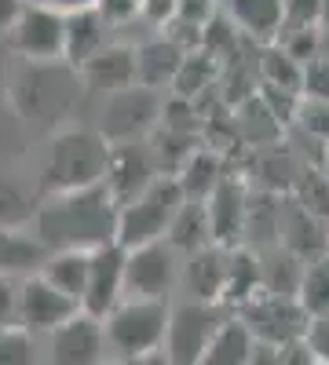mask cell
Here are the masks:
<instances>
[{
	"instance_id": "41",
	"label": "cell",
	"mask_w": 329,
	"mask_h": 365,
	"mask_svg": "<svg viewBox=\"0 0 329 365\" xmlns=\"http://www.w3.org/2000/svg\"><path fill=\"white\" fill-rule=\"evenodd\" d=\"M136 365H168V358H165V354H151V358H143V361H136Z\"/></svg>"
},
{
	"instance_id": "13",
	"label": "cell",
	"mask_w": 329,
	"mask_h": 365,
	"mask_svg": "<svg viewBox=\"0 0 329 365\" xmlns=\"http://www.w3.org/2000/svg\"><path fill=\"white\" fill-rule=\"evenodd\" d=\"M48 365H106V329L92 314H77L48 336Z\"/></svg>"
},
{
	"instance_id": "15",
	"label": "cell",
	"mask_w": 329,
	"mask_h": 365,
	"mask_svg": "<svg viewBox=\"0 0 329 365\" xmlns=\"http://www.w3.org/2000/svg\"><path fill=\"white\" fill-rule=\"evenodd\" d=\"M249 205H253V197L246 194V187H242L238 179L223 175V179L216 182V190L205 197L213 245H231V241L249 227Z\"/></svg>"
},
{
	"instance_id": "2",
	"label": "cell",
	"mask_w": 329,
	"mask_h": 365,
	"mask_svg": "<svg viewBox=\"0 0 329 365\" xmlns=\"http://www.w3.org/2000/svg\"><path fill=\"white\" fill-rule=\"evenodd\" d=\"M81 73L70 63H19L8 81L11 106L29 128L59 125L81 99Z\"/></svg>"
},
{
	"instance_id": "37",
	"label": "cell",
	"mask_w": 329,
	"mask_h": 365,
	"mask_svg": "<svg viewBox=\"0 0 329 365\" xmlns=\"http://www.w3.org/2000/svg\"><path fill=\"white\" fill-rule=\"evenodd\" d=\"M304 347L311 351L315 361L329 365V318H318V322L308 325V332H304Z\"/></svg>"
},
{
	"instance_id": "9",
	"label": "cell",
	"mask_w": 329,
	"mask_h": 365,
	"mask_svg": "<svg viewBox=\"0 0 329 365\" xmlns=\"http://www.w3.org/2000/svg\"><path fill=\"white\" fill-rule=\"evenodd\" d=\"M242 325L253 332V340L260 347H289L300 344L308 332V314L300 311V303L289 296H256L242 307Z\"/></svg>"
},
{
	"instance_id": "17",
	"label": "cell",
	"mask_w": 329,
	"mask_h": 365,
	"mask_svg": "<svg viewBox=\"0 0 329 365\" xmlns=\"http://www.w3.org/2000/svg\"><path fill=\"white\" fill-rule=\"evenodd\" d=\"M183 63H187L183 44H176L172 37H158L151 44L136 48V84L154 88V91L165 84H176Z\"/></svg>"
},
{
	"instance_id": "29",
	"label": "cell",
	"mask_w": 329,
	"mask_h": 365,
	"mask_svg": "<svg viewBox=\"0 0 329 365\" xmlns=\"http://www.w3.org/2000/svg\"><path fill=\"white\" fill-rule=\"evenodd\" d=\"M296 205L308 208L318 220L329 216V182H325L322 172H304L300 179H296Z\"/></svg>"
},
{
	"instance_id": "33",
	"label": "cell",
	"mask_w": 329,
	"mask_h": 365,
	"mask_svg": "<svg viewBox=\"0 0 329 365\" xmlns=\"http://www.w3.org/2000/svg\"><path fill=\"white\" fill-rule=\"evenodd\" d=\"M304 99H322L329 103V63H322V58H311V63L304 66Z\"/></svg>"
},
{
	"instance_id": "43",
	"label": "cell",
	"mask_w": 329,
	"mask_h": 365,
	"mask_svg": "<svg viewBox=\"0 0 329 365\" xmlns=\"http://www.w3.org/2000/svg\"><path fill=\"white\" fill-rule=\"evenodd\" d=\"M106 365H128V361H106Z\"/></svg>"
},
{
	"instance_id": "27",
	"label": "cell",
	"mask_w": 329,
	"mask_h": 365,
	"mask_svg": "<svg viewBox=\"0 0 329 365\" xmlns=\"http://www.w3.org/2000/svg\"><path fill=\"white\" fill-rule=\"evenodd\" d=\"M220 179H223V168H220L216 154H205V150H194V154L183 161V168H179V175H176V182L183 187L187 201H205L216 190Z\"/></svg>"
},
{
	"instance_id": "10",
	"label": "cell",
	"mask_w": 329,
	"mask_h": 365,
	"mask_svg": "<svg viewBox=\"0 0 329 365\" xmlns=\"http://www.w3.org/2000/svg\"><path fill=\"white\" fill-rule=\"evenodd\" d=\"M77 314V303L51 289L41 274H26L19 282V329H26L29 336H51L59 325H66Z\"/></svg>"
},
{
	"instance_id": "38",
	"label": "cell",
	"mask_w": 329,
	"mask_h": 365,
	"mask_svg": "<svg viewBox=\"0 0 329 365\" xmlns=\"http://www.w3.org/2000/svg\"><path fill=\"white\" fill-rule=\"evenodd\" d=\"M176 4L179 0H143L139 4V15L154 26H165V22H176Z\"/></svg>"
},
{
	"instance_id": "34",
	"label": "cell",
	"mask_w": 329,
	"mask_h": 365,
	"mask_svg": "<svg viewBox=\"0 0 329 365\" xmlns=\"http://www.w3.org/2000/svg\"><path fill=\"white\" fill-rule=\"evenodd\" d=\"M19 329V278L0 274V332Z\"/></svg>"
},
{
	"instance_id": "26",
	"label": "cell",
	"mask_w": 329,
	"mask_h": 365,
	"mask_svg": "<svg viewBox=\"0 0 329 365\" xmlns=\"http://www.w3.org/2000/svg\"><path fill=\"white\" fill-rule=\"evenodd\" d=\"M296 303H300V311L308 314V322L329 318V256H318V259L304 263Z\"/></svg>"
},
{
	"instance_id": "30",
	"label": "cell",
	"mask_w": 329,
	"mask_h": 365,
	"mask_svg": "<svg viewBox=\"0 0 329 365\" xmlns=\"http://www.w3.org/2000/svg\"><path fill=\"white\" fill-rule=\"evenodd\" d=\"M293 120L300 125L304 135H311V139L329 146V103H322V99H296Z\"/></svg>"
},
{
	"instance_id": "18",
	"label": "cell",
	"mask_w": 329,
	"mask_h": 365,
	"mask_svg": "<svg viewBox=\"0 0 329 365\" xmlns=\"http://www.w3.org/2000/svg\"><path fill=\"white\" fill-rule=\"evenodd\" d=\"M106 22L96 8H81V11H70L66 15V63L74 70H81L92 55H99L106 48Z\"/></svg>"
},
{
	"instance_id": "19",
	"label": "cell",
	"mask_w": 329,
	"mask_h": 365,
	"mask_svg": "<svg viewBox=\"0 0 329 365\" xmlns=\"http://www.w3.org/2000/svg\"><path fill=\"white\" fill-rule=\"evenodd\" d=\"M227 15L242 34L271 41L285 26V0H227Z\"/></svg>"
},
{
	"instance_id": "14",
	"label": "cell",
	"mask_w": 329,
	"mask_h": 365,
	"mask_svg": "<svg viewBox=\"0 0 329 365\" xmlns=\"http://www.w3.org/2000/svg\"><path fill=\"white\" fill-rule=\"evenodd\" d=\"M158 179L151 158H146V150L139 143H125V146H113L110 154V168H106V182L103 187L110 190L113 205L125 208L128 201H136L151 182Z\"/></svg>"
},
{
	"instance_id": "3",
	"label": "cell",
	"mask_w": 329,
	"mask_h": 365,
	"mask_svg": "<svg viewBox=\"0 0 329 365\" xmlns=\"http://www.w3.org/2000/svg\"><path fill=\"white\" fill-rule=\"evenodd\" d=\"M113 146L99 135V128H63L48 143V158L41 168V194L59 197V194H77L88 187L106 182Z\"/></svg>"
},
{
	"instance_id": "6",
	"label": "cell",
	"mask_w": 329,
	"mask_h": 365,
	"mask_svg": "<svg viewBox=\"0 0 329 365\" xmlns=\"http://www.w3.org/2000/svg\"><path fill=\"white\" fill-rule=\"evenodd\" d=\"M223 322H227L223 303H205V299L179 303L168 314V336H165L161 354L168 358V365H201L208 344L216 340Z\"/></svg>"
},
{
	"instance_id": "42",
	"label": "cell",
	"mask_w": 329,
	"mask_h": 365,
	"mask_svg": "<svg viewBox=\"0 0 329 365\" xmlns=\"http://www.w3.org/2000/svg\"><path fill=\"white\" fill-rule=\"evenodd\" d=\"M322 175H325V182H329V146H325V158H322Z\"/></svg>"
},
{
	"instance_id": "16",
	"label": "cell",
	"mask_w": 329,
	"mask_h": 365,
	"mask_svg": "<svg viewBox=\"0 0 329 365\" xmlns=\"http://www.w3.org/2000/svg\"><path fill=\"white\" fill-rule=\"evenodd\" d=\"M84 91L92 96H113L121 88L136 84V48L125 44H106L99 55H92L88 63L77 70Z\"/></svg>"
},
{
	"instance_id": "5",
	"label": "cell",
	"mask_w": 329,
	"mask_h": 365,
	"mask_svg": "<svg viewBox=\"0 0 329 365\" xmlns=\"http://www.w3.org/2000/svg\"><path fill=\"white\" fill-rule=\"evenodd\" d=\"M183 201L187 197H183V187L176 182V175H158L136 201L117 208V245L132 252V249L165 241Z\"/></svg>"
},
{
	"instance_id": "28",
	"label": "cell",
	"mask_w": 329,
	"mask_h": 365,
	"mask_svg": "<svg viewBox=\"0 0 329 365\" xmlns=\"http://www.w3.org/2000/svg\"><path fill=\"white\" fill-rule=\"evenodd\" d=\"M34 216H37L34 197L0 175V230H22L26 223H34Z\"/></svg>"
},
{
	"instance_id": "8",
	"label": "cell",
	"mask_w": 329,
	"mask_h": 365,
	"mask_svg": "<svg viewBox=\"0 0 329 365\" xmlns=\"http://www.w3.org/2000/svg\"><path fill=\"white\" fill-rule=\"evenodd\" d=\"M8 44L22 63H66V15L55 8L26 4L8 34Z\"/></svg>"
},
{
	"instance_id": "32",
	"label": "cell",
	"mask_w": 329,
	"mask_h": 365,
	"mask_svg": "<svg viewBox=\"0 0 329 365\" xmlns=\"http://www.w3.org/2000/svg\"><path fill=\"white\" fill-rule=\"evenodd\" d=\"M216 15V0H179L176 4V22L191 26V29H205Z\"/></svg>"
},
{
	"instance_id": "1",
	"label": "cell",
	"mask_w": 329,
	"mask_h": 365,
	"mask_svg": "<svg viewBox=\"0 0 329 365\" xmlns=\"http://www.w3.org/2000/svg\"><path fill=\"white\" fill-rule=\"evenodd\" d=\"M34 234L51 252H96L117 241V205L110 190L88 187L77 194L44 197L34 216Z\"/></svg>"
},
{
	"instance_id": "39",
	"label": "cell",
	"mask_w": 329,
	"mask_h": 365,
	"mask_svg": "<svg viewBox=\"0 0 329 365\" xmlns=\"http://www.w3.org/2000/svg\"><path fill=\"white\" fill-rule=\"evenodd\" d=\"M22 8H26V0H0V37H4V41L11 34V26L19 22Z\"/></svg>"
},
{
	"instance_id": "21",
	"label": "cell",
	"mask_w": 329,
	"mask_h": 365,
	"mask_svg": "<svg viewBox=\"0 0 329 365\" xmlns=\"http://www.w3.org/2000/svg\"><path fill=\"white\" fill-rule=\"evenodd\" d=\"M44 259H48V249L41 245L37 234L0 230V274H4V278H19V274L41 270Z\"/></svg>"
},
{
	"instance_id": "35",
	"label": "cell",
	"mask_w": 329,
	"mask_h": 365,
	"mask_svg": "<svg viewBox=\"0 0 329 365\" xmlns=\"http://www.w3.org/2000/svg\"><path fill=\"white\" fill-rule=\"evenodd\" d=\"M325 11V0H285V22H296V29H311Z\"/></svg>"
},
{
	"instance_id": "31",
	"label": "cell",
	"mask_w": 329,
	"mask_h": 365,
	"mask_svg": "<svg viewBox=\"0 0 329 365\" xmlns=\"http://www.w3.org/2000/svg\"><path fill=\"white\" fill-rule=\"evenodd\" d=\"M0 365H41L37 344L26 329H4L0 332Z\"/></svg>"
},
{
	"instance_id": "24",
	"label": "cell",
	"mask_w": 329,
	"mask_h": 365,
	"mask_svg": "<svg viewBox=\"0 0 329 365\" xmlns=\"http://www.w3.org/2000/svg\"><path fill=\"white\" fill-rule=\"evenodd\" d=\"M88 256H92V252H51L37 274H41L51 289H59L63 296H70L77 307H81L84 285H88Z\"/></svg>"
},
{
	"instance_id": "23",
	"label": "cell",
	"mask_w": 329,
	"mask_h": 365,
	"mask_svg": "<svg viewBox=\"0 0 329 365\" xmlns=\"http://www.w3.org/2000/svg\"><path fill=\"white\" fill-rule=\"evenodd\" d=\"M168 249L179 256V252H201L213 245V230H208V212H205V201H183V208H179V216L168 230Z\"/></svg>"
},
{
	"instance_id": "36",
	"label": "cell",
	"mask_w": 329,
	"mask_h": 365,
	"mask_svg": "<svg viewBox=\"0 0 329 365\" xmlns=\"http://www.w3.org/2000/svg\"><path fill=\"white\" fill-rule=\"evenodd\" d=\"M139 4H143V0H96L92 8L103 15L106 26H125L128 19L139 15Z\"/></svg>"
},
{
	"instance_id": "40",
	"label": "cell",
	"mask_w": 329,
	"mask_h": 365,
	"mask_svg": "<svg viewBox=\"0 0 329 365\" xmlns=\"http://www.w3.org/2000/svg\"><path fill=\"white\" fill-rule=\"evenodd\" d=\"M26 4H41V8H55V11L70 15V11H81V8H92L96 0H26Z\"/></svg>"
},
{
	"instance_id": "4",
	"label": "cell",
	"mask_w": 329,
	"mask_h": 365,
	"mask_svg": "<svg viewBox=\"0 0 329 365\" xmlns=\"http://www.w3.org/2000/svg\"><path fill=\"white\" fill-rule=\"evenodd\" d=\"M168 314H172L168 299H121L103 318L106 347L117 351V358L128 365L161 354L168 336Z\"/></svg>"
},
{
	"instance_id": "12",
	"label": "cell",
	"mask_w": 329,
	"mask_h": 365,
	"mask_svg": "<svg viewBox=\"0 0 329 365\" xmlns=\"http://www.w3.org/2000/svg\"><path fill=\"white\" fill-rule=\"evenodd\" d=\"M176 267L179 263L168 241L132 249L125 263V299H168L176 285Z\"/></svg>"
},
{
	"instance_id": "25",
	"label": "cell",
	"mask_w": 329,
	"mask_h": 365,
	"mask_svg": "<svg viewBox=\"0 0 329 365\" xmlns=\"http://www.w3.org/2000/svg\"><path fill=\"white\" fill-rule=\"evenodd\" d=\"M256 354L253 332L242 325V318H227L223 329L216 332V340L208 344L201 365H249Z\"/></svg>"
},
{
	"instance_id": "7",
	"label": "cell",
	"mask_w": 329,
	"mask_h": 365,
	"mask_svg": "<svg viewBox=\"0 0 329 365\" xmlns=\"http://www.w3.org/2000/svg\"><path fill=\"white\" fill-rule=\"evenodd\" d=\"M158 117H161V96L154 88L132 84V88H121L113 96H106L103 113H99V135L110 146L139 143L158 125Z\"/></svg>"
},
{
	"instance_id": "20",
	"label": "cell",
	"mask_w": 329,
	"mask_h": 365,
	"mask_svg": "<svg viewBox=\"0 0 329 365\" xmlns=\"http://www.w3.org/2000/svg\"><path fill=\"white\" fill-rule=\"evenodd\" d=\"M278 234H282L285 252H289V256H296V259H308V263H311V256L318 259V256H322V249H325L322 220H318V216H311V212H308V208H300L296 201H293V208L285 212V220H278Z\"/></svg>"
},
{
	"instance_id": "22",
	"label": "cell",
	"mask_w": 329,
	"mask_h": 365,
	"mask_svg": "<svg viewBox=\"0 0 329 365\" xmlns=\"http://www.w3.org/2000/svg\"><path fill=\"white\" fill-rule=\"evenodd\" d=\"M187 282H191L194 299L220 303L223 282H227V252L220 245H208V249L194 252L191 263H187Z\"/></svg>"
},
{
	"instance_id": "11",
	"label": "cell",
	"mask_w": 329,
	"mask_h": 365,
	"mask_svg": "<svg viewBox=\"0 0 329 365\" xmlns=\"http://www.w3.org/2000/svg\"><path fill=\"white\" fill-rule=\"evenodd\" d=\"M125 263H128V252L117 241L88 256V285H84V299H81L84 314L103 322L125 299Z\"/></svg>"
}]
</instances>
